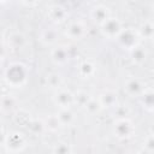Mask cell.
<instances>
[{
  "label": "cell",
  "mask_w": 154,
  "mask_h": 154,
  "mask_svg": "<svg viewBox=\"0 0 154 154\" xmlns=\"http://www.w3.org/2000/svg\"><path fill=\"white\" fill-rule=\"evenodd\" d=\"M112 109H113V113H114V117L116 118L130 117V114H131V108L129 106H126V105H120L119 102Z\"/></svg>",
  "instance_id": "obj_28"
},
{
  "label": "cell",
  "mask_w": 154,
  "mask_h": 154,
  "mask_svg": "<svg viewBox=\"0 0 154 154\" xmlns=\"http://www.w3.org/2000/svg\"><path fill=\"white\" fill-rule=\"evenodd\" d=\"M7 52H8V49H7L6 45H5V43H2V42H0V60L5 61L6 55H7Z\"/></svg>",
  "instance_id": "obj_30"
},
{
  "label": "cell",
  "mask_w": 154,
  "mask_h": 154,
  "mask_svg": "<svg viewBox=\"0 0 154 154\" xmlns=\"http://www.w3.org/2000/svg\"><path fill=\"white\" fill-rule=\"evenodd\" d=\"M46 17L54 25H61V24H65L67 22L69 12H67V10L63 5L54 4V5H51L47 8Z\"/></svg>",
  "instance_id": "obj_9"
},
{
  "label": "cell",
  "mask_w": 154,
  "mask_h": 154,
  "mask_svg": "<svg viewBox=\"0 0 154 154\" xmlns=\"http://www.w3.org/2000/svg\"><path fill=\"white\" fill-rule=\"evenodd\" d=\"M17 105V100L14 99L13 95L11 94H1L0 95V109L4 113H8V112H14Z\"/></svg>",
  "instance_id": "obj_20"
},
{
  "label": "cell",
  "mask_w": 154,
  "mask_h": 154,
  "mask_svg": "<svg viewBox=\"0 0 154 154\" xmlns=\"http://www.w3.org/2000/svg\"><path fill=\"white\" fill-rule=\"evenodd\" d=\"M146 84L144 82L136 77V76H128L125 79H124V83H123V89H124V93L130 96V97H138L140 94L143 91Z\"/></svg>",
  "instance_id": "obj_10"
},
{
  "label": "cell",
  "mask_w": 154,
  "mask_h": 154,
  "mask_svg": "<svg viewBox=\"0 0 154 154\" xmlns=\"http://www.w3.org/2000/svg\"><path fill=\"white\" fill-rule=\"evenodd\" d=\"M46 82H47V85L51 87L53 90L63 87V77L59 75V73H55V72H51L46 76Z\"/></svg>",
  "instance_id": "obj_25"
},
{
  "label": "cell",
  "mask_w": 154,
  "mask_h": 154,
  "mask_svg": "<svg viewBox=\"0 0 154 154\" xmlns=\"http://www.w3.org/2000/svg\"><path fill=\"white\" fill-rule=\"evenodd\" d=\"M28 147V138L23 132L11 131L5 135L4 148L7 153H19L25 150Z\"/></svg>",
  "instance_id": "obj_3"
},
{
  "label": "cell",
  "mask_w": 154,
  "mask_h": 154,
  "mask_svg": "<svg viewBox=\"0 0 154 154\" xmlns=\"http://www.w3.org/2000/svg\"><path fill=\"white\" fill-rule=\"evenodd\" d=\"M4 70H5V66H4V61L0 60V78H2V75H4Z\"/></svg>",
  "instance_id": "obj_32"
},
{
  "label": "cell",
  "mask_w": 154,
  "mask_h": 154,
  "mask_svg": "<svg viewBox=\"0 0 154 154\" xmlns=\"http://www.w3.org/2000/svg\"><path fill=\"white\" fill-rule=\"evenodd\" d=\"M90 97V94L87 93V90H78L77 93H75V102L76 105H79V107H82Z\"/></svg>",
  "instance_id": "obj_29"
},
{
  "label": "cell",
  "mask_w": 154,
  "mask_h": 154,
  "mask_svg": "<svg viewBox=\"0 0 154 154\" xmlns=\"http://www.w3.org/2000/svg\"><path fill=\"white\" fill-rule=\"evenodd\" d=\"M55 114L63 128H71L77 123V116L72 108H58Z\"/></svg>",
  "instance_id": "obj_15"
},
{
  "label": "cell",
  "mask_w": 154,
  "mask_h": 154,
  "mask_svg": "<svg viewBox=\"0 0 154 154\" xmlns=\"http://www.w3.org/2000/svg\"><path fill=\"white\" fill-rule=\"evenodd\" d=\"M129 1H131V2H137V1H140V0H129Z\"/></svg>",
  "instance_id": "obj_34"
},
{
  "label": "cell",
  "mask_w": 154,
  "mask_h": 154,
  "mask_svg": "<svg viewBox=\"0 0 154 154\" xmlns=\"http://www.w3.org/2000/svg\"><path fill=\"white\" fill-rule=\"evenodd\" d=\"M141 36L136 28H123L120 34L117 36V45L124 51H131L137 45L141 43Z\"/></svg>",
  "instance_id": "obj_4"
},
{
  "label": "cell",
  "mask_w": 154,
  "mask_h": 154,
  "mask_svg": "<svg viewBox=\"0 0 154 154\" xmlns=\"http://www.w3.org/2000/svg\"><path fill=\"white\" fill-rule=\"evenodd\" d=\"M49 59L58 67L66 66L71 60V52L69 46L63 43H57L52 46L49 51Z\"/></svg>",
  "instance_id": "obj_6"
},
{
  "label": "cell",
  "mask_w": 154,
  "mask_h": 154,
  "mask_svg": "<svg viewBox=\"0 0 154 154\" xmlns=\"http://www.w3.org/2000/svg\"><path fill=\"white\" fill-rule=\"evenodd\" d=\"M26 129L35 136H42L43 134L47 132L46 130V126H45V123L42 119H31V122L29 123V125L26 126Z\"/></svg>",
  "instance_id": "obj_24"
},
{
  "label": "cell",
  "mask_w": 154,
  "mask_h": 154,
  "mask_svg": "<svg viewBox=\"0 0 154 154\" xmlns=\"http://www.w3.org/2000/svg\"><path fill=\"white\" fill-rule=\"evenodd\" d=\"M82 108H83V111H84L87 114H89V116H95V114H97V113H100V112L102 111V107H101L100 102H99L97 99L94 97V96H90L89 100L82 106Z\"/></svg>",
  "instance_id": "obj_23"
},
{
  "label": "cell",
  "mask_w": 154,
  "mask_h": 154,
  "mask_svg": "<svg viewBox=\"0 0 154 154\" xmlns=\"http://www.w3.org/2000/svg\"><path fill=\"white\" fill-rule=\"evenodd\" d=\"M90 19L96 24V25H101L107 18L111 17V10L108 6L99 4L91 7L90 12H89Z\"/></svg>",
  "instance_id": "obj_13"
},
{
  "label": "cell",
  "mask_w": 154,
  "mask_h": 154,
  "mask_svg": "<svg viewBox=\"0 0 154 154\" xmlns=\"http://www.w3.org/2000/svg\"><path fill=\"white\" fill-rule=\"evenodd\" d=\"M13 119H14V122H16L18 125H20L22 128H25V129H26V126H28L29 123L31 122L32 117H31V114H30L29 112H26L25 109H23V108H17V109L13 112Z\"/></svg>",
  "instance_id": "obj_21"
},
{
  "label": "cell",
  "mask_w": 154,
  "mask_h": 154,
  "mask_svg": "<svg viewBox=\"0 0 154 154\" xmlns=\"http://www.w3.org/2000/svg\"><path fill=\"white\" fill-rule=\"evenodd\" d=\"M137 31L141 36V38L147 40V41H152L153 40V35H154V25L152 19H144L140 26L137 28Z\"/></svg>",
  "instance_id": "obj_19"
},
{
  "label": "cell",
  "mask_w": 154,
  "mask_h": 154,
  "mask_svg": "<svg viewBox=\"0 0 154 154\" xmlns=\"http://www.w3.org/2000/svg\"><path fill=\"white\" fill-rule=\"evenodd\" d=\"M97 101L100 102L102 109H109L113 108L118 102H119V97H118V93L116 90L112 89H105L102 90L97 96H96Z\"/></svg>",
  "instance_id": "obj_12"
},
{
  "label": "cell",
  "mask_w": 154,
  "mask_h": 154,
  "mask_svg": "<svg viewBox=\"0 0 154 154\" xmlns=\"http://www.w3.org/2000/svg\"><path fill=\"white\" fill-rule=\"evenodd\" d=\"M95 73H96V65L94 64V61L85 59L78 65V75L82 78L89 79V78L94 77Z\"/></svg>",
  "instance_id": "obj_18"
},
{
  "label": "cell",
  "mask_w": 154,
  "mask_h": 154,
  "mask_svg": "<svg viewBox=\"0 0 154 154\" xmlns=\"http://www.w3.org/2000/svg\"><path fill=\"white\" fill-rule=\"evenodd\" d=\"M2 79L11 88H23L29 81V67L22 61H12L5 67Z\"/></svg>",
  "instance_id": "obj_1"
},
{
  "label": "cell",
  "mask_w": 154,
  "mask_h": 154,
  "mask_svg": "<svg viewBox=\"0 0 154 154\" xmlns=\"http://www.w3.org/2000/svg\"><path fill=\"white\" fill-rule=\"evenodd\" d=\"M5 45L8 51L18 52L26 45V36L22 31H11L5 40Z\"/></svg>",
  "instance_id": "obj_11"
},
{
  "label": "cell",
  "mask_w": 154,
  "mask_h": 154,
  "mask_svg": "<svg viewBox=\"0 0 154 154\" xmlns=\"http://www.w3.org/2000/svg\"><path fill=\"white\" fill-rule=\"evenodd\" d=\"M111 130L113 136L119 141H128L135 135V125L130 117L114 118Z\"/></svg>",
  "instance_id": "obj_2"
},
{
  "label": "cell",
  "mask_w": 154,
  "mask_h": 154,
  "mask_svg": "<svg viewBox=\"0 0 154 154\" xmlns=\"http://www.w3.org/2000/svg\"><path fill=\"white\" fill-rule=\"evenodd\" d=\"M130 53V59L132 61V64L137 65V66H141L146 63L147 58H148V52L144 46H142L141 43L137 45L135 48H132L131 51H129Z\"/></svg>",
  "instance_id": "obj_17"
},
{
  "label": "cell",
  "mask_w": 154,
  "mask_h": 154,
  "mask_svg": "<svg viewBox=\"0 0 154 154\" xmlns=\"http://www.w3.org/2000/svg\"><path fill=\"white\" fill-rule=\"evenodd\" d=\"M24 6H28V7H32V6H36L40 0H19Z\"/></svg>",
  "instance_id": "obj_31"
},
{
  "label": "cell",
  "mask_w": 154,
  "mask_h": 154,
  "mask_svg": "<svg viewBox=\"0 0 154 154\" xmlns=\"http://www.w3.org/2000/svg\"><path fill=\"white\" fill-rule=\"evenodd\" d=\"M137 99L140 100V103L148 113H153V111H154V93H153V88L150 85H146L143 91L140 94V96Z\"/></svg>",
  "instance_id": "obj_16"
},
{
  "label": "cell",
  "mask_w": 154,
  "mask_h": 154,
  "mask_svg": "<svg viewBox=\"0 0 154 154\" xmlns=\"http://www.w3.org/2000/svg\"><path fill=\"white\" fill-rule=\"evenodd\" d=\"M140 152H144L147 154H153L154 153V136H153L152 131H149V134L146 136Z\"/></svg>",
  "instance_id": "obj_27"
},
{
  "label": "cell",
  "mask_w": 154,
  "mask_h": 154,
  "mask_svg": "<svg viewBox=\"0 0 154 154\" xmlns=\"http://www.w3.org/2000/svg\"><path fill=\"white\" fill-rule=\"evenodd\" d=\"M52 152L58 153V154H70L73 152V148H72V144L66 142V141H58L53 146Z\"/></svg>",
  "instance_id": "obj_26"
},
{
  "label": "cell",
  "mask_w": 154,
  "mask_h": 154,
  "mask_svg": "<svg viewBox=\"0 0 154 154\" xmlns=\"http://www.w3.org/2000/svg\"><path fill=\"white\" fill-rule=\"evenodd\" d=\"M88 34V25L82 19H72L66 22L64 35L71 41H78L87 36Z\"/></svg>",
  "instance_id": "obj_5"
},
{
  "label": "cell",
  "mask_w": 154,
  "mask_h": 154,
  "mask_svg": "<svg viewBox=\"0 0 154 154\" xmlns=\"http://www.w3.org/2000/svg\"><path fill=\"white\" fill-rule=\"evenodd\" d=\"M0 130H1V124H0Z\"/></svg>",
  "instance_id": "obj_35"
},
{
  "label": "cell",
  "mask_w": 154,
  "mask_h": 154,
  "mask_svg": "<svg viewBox=\"0 0 154 154\" xmlns=\"http://www.w3.org/2000/svg\"><path fill=\"white\" fill-rule=\"evenodd\" d=\"M0 18H1V16H0Z\"/></svg>",
  "instance_id": "obj_36"
},
{
  "label": "cell",
  "mask_w": 154,
  "mask_h": 154,
  "mask_svg": "<svg viewBox=\"0 0 154 154\" xmlns=\"http://www.w3.org/2000/svg\"><path fill=\"white\" fill-rule=\"evenodd\" d=\"M99 28H100L99 30H100V34L102 35V37H105L107 40H116L124 26L119 18L111 16L101 25H99Z\"/></svg>",
  "instance_id": "obj_7"
},
{
  "label": "cell",
  "mask_w": 154,
  "mask_h": 154,
  "mask_svg": "<svg viewBox=\"0 0 154 154\" xmlns=\"http://www.w3.org/2000/svg\"><path fill=\"white\" fill-rule=\"evenodd\" d=\"M42 120H43V123H45V126H46L47 132H53V134H54V132H58V131L63 128L55 113H54V114H48V116L45 117Z\"/></svg>",
  "instance_id": "obj_22"
},
{
  "label": "cell",
  "mask_w": 154,
  "mask_h": 154,
  "mask_svg": "<svg viewBox=\"0 0 154 154\" xmlns=\"http://www.w3.org/2000/svg\"><path fill=\"white\" fill-rule=\"evenodd\" d=\"M1 152H5V148H4V144H0V153Z\"/></svg>",
  "instance_id": "obj_33"
},
{
  "label": "cell",
  "mask_w": 154,
  "mask_h": 154,
  "mask_svg": "<svg viewBox=\"0 0 154 154\" xmlns=\"http://www.w3.org/2000/svg\"><path fill=\"white\" fill-rule=\"evenodd\" d=\"M52 100L58 108H72L76 105L75 93H72L70 89H66L63 87L54 90Z\"/></svg>",
  "instance_id": "obj_8"
},
{
  "label": "cell",
  "mask_w": 154,
  "mask_h": 154,
  "mask_svg": "<svg viewBox=\"0 0 154 154\" xmlns=\"http://www.w3.org/2000/svg\"><path fill=\"white\" fill-rule=\"evenodd\" d=\"M59 36H60V34H59L58 29L55 26H49V28L43 29L40 32L38 40L43 46H54L58 43Z\"/></svg>",
  "instance_id": "obj_14"
}]
</instances>
